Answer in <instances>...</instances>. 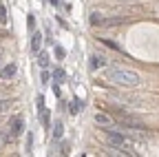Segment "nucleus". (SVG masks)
Wrapping results in <instances>:
<instances>
[{"label": "nucleus", "mask_w": 159, "mask_h": 157, "mask_svg": "<svg viewBox=\"0 0 159 157\" xmlns=\"http://www.w3.org/2000/svg\"><path fill=\"white\" fill-rule=\"evenodd\" d=\"M104 77L106 82L115 84V86H122V89H137L142 86V75L137 71H130V69H124V67H104Z\"/></svg>", "instance_id": "nucleus-1"}, {"label": "nucleus", "mask_w": 159, "mask_h": 157, "mask_svg": "<svg viewBox=\"0 0 159 157\" xmlns=\"http://www.w3.org/2000/svg\"><path fill=\"white\" fill-rule=\"evenodd\" d=\"M106 144L119 155H137V146L124 128H115V126L106 128Z\"/></svg>", "instance_id": "nucleus-2"}, {"label": "nucleus", "mask_w": 159, "mask_h": 157, "mask_svg": "<svg viewBox=\"0 0 159 157\" xmlns=\"http://www.w3.org/2000/svg\"><path fill=\"white\" fill-rule=\"evenodd\" d=\"M25 133V120L22 115H13L9 120V137H20Z\"/></svg>", "instance_id": "nucleus-3"}, {"label": "nucleus", "mask_w": 159, "mask_h": 157, "mask_svg": "<svg viewBox=\"0 0 159 157\" xmlns=\"http://www.w3.org/2000/svg\"><path fill=\"white\" fill-rule=\"evenodd\" d=\"M93 120H95V124H97V126H102V128H111V126H115L113 115H108L106 111H97Z\"/></svg>", "instance_id": "nucleus-4"}, {"label": "nucleus", "mask_w": 159, "mask_h": 157, "mask_svg": "<svg viewBox=\"0 0 159 157\" xmlns=\"http://www.w3.org/2000/svg\"><path fill=\"white\" fill-rule=\"evenodd\" d=\"M16 75H18V64L16 62H7L2 69H0V80H5V82L13 80Z\"/></svg>", "instance_id": "nucleus-5"}, {"label": "nucleus", "mask_w": 159, "mask_h": 157, "mask_svg": "<svg viewBox=\"0 0 159 157\" xmlns=\"http://www.w3.org/2000/svg\"><path fill=\"white\" fill-rule=\"evenodd\" d=\"M108 64V60L104 55H99V53H93L91 58H89V69L91 71H99V69H104Z\"/></svg>", "instance_id": "nucleus-6"}, {"label": "nucleus", "mask_w": 159, "mask_h": 157, "mask_svg": "<svg viewBox=\"0 0 159 157\" xmlns=\"http://www.w3.org/2000/svg\"><path fill=\"white\" fill-rule=\"evenodd\" d=\"M40 49H42V33H40L38 29L35 31H31V40H29V51L35 55Z\"/></svg>", "instance_id": "nucleus-7"}, {"label": "nucleus", "mask_w": 159, "mask_h": 157, "mask_svg": "<svg viewBox=\"0 0 159 157\" xmlns=\"http://www.w3.org/2000/svg\"><path fill=\"white\" fill-rule=\"evenodd\" d=\"M51 137H53V142H60V140H62V137H64V122H55V124H53Z\"/></svg>", "instance_id": "nucleus-8"}, {"label": "nucleus", "mask_w": 159, "mask_h": 157, "mask_svg": "<svg viewBox=\"0 0 159 157\" xmlns=\"http://www.w3.org/2000/svg\"><path fill=\"white\" fill-rule=\"evenodd\" d=\"M35 55H38V64H40V69H49V64H51V58H49V53L40 49Z\"/></svg>", "instance_id": "nucleus-9"}, {"label": "nucleus", "mask_w": 159, "mask_h": 157, "mask_svg": "<svg viewBox=\"0 0 159 157\" xmlns=\"http://www.w3.org/2000/svg\"><path fill=\"white\" fill-rule=\"evenodd\" d=\"M84 106H86L84 100H80V97H73V102H71V106H69V113H71V115H77Z\"/></svg>", "instance_id": "nucleus-10"}, {"label": "nucleus", "mask_w": 159, "mask_h": 157, "mask_svg": "<svg viewBox=\"0 0 159 157\" xmlns=\"http://www.w3.org/2000/svg\"><path fill=\"white\" fill-rule=\"evenodd\" d=\"M99 42L102 44H106L111 51H117V53H126L122 47H119V42H115V40H111V38H99Z\"/></svg>", "instance_id": "nucleus-11"}, {"label": "nucleus", "mask_w": 159, "mask_h": 157, "mask_svg": "<svg viewBox=\"0 0 159 157\" xmlns=\"http://www.w3.org/2000/svg\"><path fill=\"white\" fill-rule=\"evenodd\" d=\"M53 55H55V60H57V62H64V58H66V49H64L62 44L53 42Z\"/></svg>", "instance_id": "nucleus-12"}, {"label": "nucleus", "mask_w": 159, "mask_h": 157, "mask_svg": "<svg viewBox=\"0 0 159 157\" xmlns=\"http://www.w3.org/2000/svg\"><path fill=\"white\" fill-rule=\"evenodd\" d=\"M89 20H91V25H93V27H104V16H102V13H97V11H93V13H91Z\"/></svg>", "instance_id": "nucleus-13"}, {"label": "nucleus", "mask_w": 159, "mask_h": 157, "mask_svg": "<svg viewBox=\"0 0 159 157\" xmlns=\"http://www.w3.org/2000/svg\"><path fill=\"white\" fill-rule=\"evenodd\" d=\"M64 77H66L64 69H55V71L51 73V82H57V84H62V82H64Z\"/></svg>", "instance_id": "nucleus-14"}, {"label": "nucleus", "mask_w": 159, "mask_h": 157, "mask_svg": "<svg viewBox=\"0 0 159 157\" xmlns=\"http://www.w3.org/2000/svg\"><path fill=\"white\" fill-rule=\"evenodd\" d=\"M44 100H47V97H44V93H38V95H35V106H38V115L42 113V111H47V104H44Z\"/></svg>", "instance_id": "nucleus-15"}, {"label": "nucleus", "mask_w": 159, "mask_h": 157, "mask_svg": "<svg viewBox=\"0 0 159 157\" xmlns=\"http://www.w3.org/2000/svg\"><path fill=\"white\" fill-rule=\"evenodd\" d=\"M35 29H38V18H35L33 13H29V16H27V31L31 33V31H35Z\"/></svg>", "instance_id": "nucleus-16"}, {"label": "nucleus", "mask_w": 159, "mask_h": 157, "mask_svg": "<svg viewBox=\"0 0 159 157\" xmlns=\"http://www.w3.org/2000/svg\"><path fill=\"white\" fill-rule=\"evenodd\" d=\"M126 18H104V27H115V25H124Z\"/></svg>", "instance_id": "nucleus-17"}, {"label": "nucleus", "mask_w": 159, "mask_h": 157, "mask_svg": "<svg viewBox=\"0 0 159 157\" xmlns=\"http://www.w3.org/2000/svg\"><path fill=\"white\" fill-rule=\"evenodd\" d=\"M25 153H27V155H31V153H33V133H31V131H29L27 142H25Z\"/></svg>", "instance_id": "nucleus-18"}, {"label": "nucleus", "mask_w": 159, "mask_h": 157, "mask_svg": "<svg viewBox=\"0 0 159 157\" xmlns=\"http://www.w3.org/2000/svg\"><path fill=\"white\" fill-rule=\"evenodd\" d=\"M49 82H51V73H49V69H42V73H40V84L47 86Z\"/></svg>", "instance_id": "nucleus-19"}, {"label": "nucleus", "mask_w": 159, "mask_h": 157, "mask_svg": "<svg viewBox=\"0 0 159 157\" xmlns=\"http://www.w3.org/2000/svg\"><path fill=\"white\" fill-rule=\"evenodd\" d=\"M13 106V100H9V97H5V100H0V113H5Z\"/></svg>", "instance_id": "nucleus-20"}, {"label": "nucleus", "mask_w": 159, "mask_h": 157, "mask_svg": "<svg viewBox=\"0 0 159 157\" xmlns=\"http://www.w3.org/2000/svg\"><path fill=\"white\" fill-rule=\"evenodd\" d=\"M9 22V16H7V7L0 2V25H7Z\"/></svg>", "instance_id": "nucleus-21"}, {"label": "nucleus", "mask_w": 159, "mask_h": 157, "mask_svg": "<svg viewBox=\"0 0 159 157\" xmlns=\"http://www.w3.org/2000/svg\"><path fill=\"white\" fill-rule=\"evenodd\" d=\"M51 89H53V93H55V97L60 100V97H62V91H60V84L57 82H51Z\"/></svg>", "instance_id": "nucleus-22"}, {"label": "nucleus", "mask_w": 159, "mask_h": 157, "mask_svg": "<svg viewBox=\"0 0 159 157\" xmlns=\"http://www.w3.org/2000/svg\"><path fill=\"white\" fill-rule=\"evenodd\" d=\"M55 22H57V25H60V29H64V31H66V29H69V25H66V22H64V18H60V16H55Z\"/></svg>", "instance_id": "nucleus-23"}, {"label": "nucleus", "mask_w": 159, "mask_h": 157, "mask_svg": "<svg viewBox=\"0 0 159 157\" xmlns=\"http://www.w3.org/2000/svg\"><path fill=\"white\" fill-rule=\"evenodd\" d=\"M51 5H53V7H57V5H60V0H51Z\"/></svg>", "instance_id": "nucleus-24"}, {"label": "nucleus", "mask_w": 159, "mask_h": 157, "mask_svg": "<svg viewBox=\"0 0 159 157\" xmlns=\"http://www.w3.org/2000/svg\"><path fill=\"white\" fill-rule=\"evenodd\" d=\"M2 144H5V137H0V146H2Z\"/></svg>", "instance_id": "nucleus-25"}]
</instances>
